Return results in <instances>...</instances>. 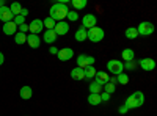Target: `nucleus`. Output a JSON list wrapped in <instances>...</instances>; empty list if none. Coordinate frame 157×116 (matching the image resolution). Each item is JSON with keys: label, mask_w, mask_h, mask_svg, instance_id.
<instances>
[{"label": "nucleus", "mask_w": 157, "mask_h": 116, "mask_svg": "<svg viewBox=\"0 0 157 116\" xmlns=\"http://www.w3.org/2000/svg\"><path fill=\"white\" fill-rule=\"evenodd\" d=\"M121 57H123V60L127 63V61H134L135 60V52L132 49H124L123 52H121Z\"/></svg>", "instance_id": "17"}, {"label": "nucleus", "mask_w": 157, "mask_h": 116, "mask_svg": "<svg viewBox=\"0 0 157 116\" xmlns=\"http://www.w3.org/2000/svg\"><path fill=\"white\" fill-rule=\"evenodd\" d=\"M83 74H85V79H94V75H96L94 66H86L83 69Z\"/></svg>", "instance_id": "25"}, {"label": "nucleus", "mask_w": 157, "mask_h": 116, "mask_svg": "<svg viewBox=\"0 0 157 116\" xmlns=\"http://www.w3.org/2000/svg\"><path fill=\"white\" fill-rule=\"evenodd\" d=\"M74 38H75V41H78V43H83V41L86 39V30H85L83 27L77 28V32H75Z\"/></svg>", "instance_id": "19"}, {"label": "nucleus", "mask_w": 157, "mask_h": 116, "mask_svg": "<svg viewBox=\"0 0 157 116\" xmlns=\"http://www.w3.org/2000/svg\"><path fill=\"white\" fill-rule=\"evenodd\" d=\"M71 77H72V80H83V79H85L83 69H82V68H74V69L71 71Z\"/></svg>", "instance_id": "18"}, {"label": "nucleus", "mask_w": 157, "mask_h": 116, "mask_svg": "<svg viewBox=\"0 0 157 116\" xmlns=\"http://www.w3.org/2000/svg\"><path fill=\"white\" fill-rule=\"evenodd\" d=\"M93 63H94V57H90V55H85V54L77 57V68L85 69L86 66H93Z\"/></svg>", "instance_id": "6"}, {"label": "nucleus", "mask_w": 157, "mask_h": 116, "mask_svg": "<svg viewBox=\"0 0 157 116\" xmlns=\"http://www.w3.org/2000/svg\"><path fill=\"white\" fill-rule=\"evenodd\" d=\"M86 5H88L86 0H72V8H74L75 11H78V9H83Z\"/></svg>", "instance_id": "24"}, {"label": "nucleus", "mask_w": 157, "mask_h": 116, "mask_svg": "<svg viewBox=\"0 0 157 116\" xmlns=\"http://www.w3.org/2000/svg\"><path fill=\"white\" fill-rule=\"evenodd\" d=\"M105 36V32H104L101 27H93L86 30V39H90L91 43H101Z\"/></svg>", "instance_id": "3"}, {"label": "nucleus", "mask_w": 157, "mask_h": 116, "mask_svg": "<svg viewBox=\"0 0 157 116\" xmlns=\"http://www.w3.org/2000/svg\"><path fill=\"white\" fill-rule=\"evenodd\" d=\"M27 14H29V9H27V8H22V11H21V16H24V17H25Z\"/></svg>", "instance_id": "38"}, {"label": "nucleus", "mask_w": 157, "mask_h": 116, "mask_svg": "<svg viewBox=\"0 0 157 116\" xmlns=\"http://www.w3.org/2000/svg\"><path fill=\"white\" fill-rule=\"evenodd\" d=\"M54 32L57 33V36H63V35H66V33L69 32V25H68V22H64V21L57 22V24H55Z\"/></svg>", "instance_id": "13"}, {"label": "nucleus", "mask_w": 157, "mask_h": 116, "mask_svg": "<svg viewBox=\"0 0 157 116\" xmlns=\"http://www.w3.org/2000/svg\"><path fill=\"white\" fill-rule=\"evenodd\" d=\"M49 52H50L52 55H57V54H58V49H57L55 46H52V47L49 49Z\"/></svg>", "instance_id": "37"}, {"label": "nucleus", "mask_w": 157, "mask_h": 116, "mask_svg": "<svg viewBox=\"0 0 157 116\" xmlns=\"http://www.w3.org/2000/svg\"><path fill=\"white\" fill-rule=\"evenodd\" d=\"M110 80V75L107 72H104V71H96V75H94V82L99 83L101 86H104L105 83H109Z\"/></svg>", "instance_id": "12"}, {"label": "nucleus", "mask_w": 157, "mask_h": 116, "mask_svg": "<svg viewBox=\"0 0 157 116\" xmlns=\"http://www.w3.org/2000/svg\"><path fill=\"white\" fill-rule=\"evenodd\" d=\"M115 89H116V86L112 85V83H105V85H104V91L109 93V94H113V93H115Z\"/></svg>", "instance_id": "31"}, {"label": "nucleus", "mask_w": 157, "mask_h": 116, "mask_svg": "<svg viewBox=\"0 0 157 116\" xmlns=\"http://www.w3.org/2000/svg\"><path fill=\"white\" fill-rule=\"evenodd\" d=\"M60 61H69L74 57V50L71 47H64V49H58V54H57Z\"/></svg>", "instance_id": "8"}, {"label": "nucleus", "mask_w": 157, "mask_h": 116, "mask_svg": "<svg viewBox=\"0 0 157 116\" xmlns=\"http://www.w3.org/2000/svg\"><path fill=\"white\" fill-rule=\"evenodd\" d=\"M137 32H138V36L140 35L141 36H149V35L154 33V24L152 22H148V21L141 22L138 27H137Z\"/></svg>", "instance_id": "4"}, {"label": "nucleus", "mask_w": 157, "mask_h": 116, "mask_svg": "<svg viewBox=\"0 0 157 116\" xmlns=\"http://www.w3.org/2000/svg\"><path fill=\"white\" fill-rule=\"evenodd\" d=\"M17 28H19V32H21V33H25V32L29 30V25H27V24H22V25H19Z\"/></svg>", "instance_id": "35"}, {"label": "nucleus", "mask_w": 157, "mask_h": 116, "mask_svg": "<svg viewBox=\"0 0 157 116\" xmlns=\"http://www.w3.org/2000/svg\"><path fill=\"white\" fill-rule=\"evenodd\" d=\"M13 22H14L16 25H17V27H19V25H22V24H25V17L24 16H14V19H13Z\"/></svg>", "instance_id": "33"}, {"label": "nucleus", "mask_w": 157, "mask_h": 116, "mask_svg": "<svg viewBox=\"0 0 157 116\" xmlns=\"http://www.w3.org/2000/svg\"><path fill=\"white\" fill-rule=\"evenodd\" d=\"M13 19H14V16H13V13L10 11V6H2L0 8V21H2L3 24L11 22Z\"/></svg>", "instance_id": "11"}, {"label": "nucleus", "mask_w": 157, "mask_h": 116, "mask_svg": "<svg viewBox=\"0 0 157 116\" xmlns=\"http://www.w3.org/2000/svg\"><path fill=\"white\" fill-rule=\"evenodd\" d=\"M29 30H30V33H33V35H39V33L44 30L43 21H41V19H33V21L30 22V25H29Z\"/></svg>", "instance_id": "9"}, {"label": "nucleus", "mask_w": 157, "mask_h": 116, "mask_svg": "<svg viewBox=\"0 0 157 116\" xmlns=\"http://www.w3.org/2000/svg\"><path fill=\"white\" fill-rule=\"evenodd\" d=\"M126 38L127 39H135V38H138V32L135 27H129L126 28Z\"/></svg>", "instance_id": "23"}, {"label": "nucleus", "mask_w": 157, "mask_h": 116, "mask_svg": "<svg viewBox=\"0 0 157 116\" xmlns=\"http://www.w3.org/2000/svg\"><path fill=\"white\" fill-rule=\"evenodd\" d=\"M143 104H145V94H143L141 91H135L132 93L124 102V105L130 110V108H140Z\"/></svg>", "instance_id": "2"}, {"label": "nucleus", "mask_w": 157, "mask_h": 116, "mask_svg": "<svg viewBox=\"0 0 157 116\" xmlns=\"http://www.w3.org/2000/svg\"><path fill=\"white\" fill-rule=\"evenodd\" d=\"M99 96H101V100H102V102H107V100L110 99V94H109V93H105V91L101 93Z\"/></svg>", "instance_id": "34"}, {"label": "nucleus", "mask_w": 157, "mask_h": 116, "mask_svg": "<svg viewBox=\"0 0 157 116\" xmlns=\"http://www.w3.org/2000/svg\"><path fill=\"white\" fill-rule=\"evenodd\" d=\"M10 11L13 13V16H19V14H21V11H22L21 3H17V2L11 3V5H10Z\"/></svg>", "instance_id": "26"}, {"label": "nucleus", "mask_w": 157, "mask_h": 116, "mask_svg": "<svg viewBox=\"0 0 157 116\" xmlns=\"http://www.w3.org/2000/svg\"><path fill=\"white\" fill-rule=\"evenodd\" d=\"M138 64L143 71H154L155 69V61L152 58H141L138 61Z\"/></svg>", "instance_id": "10"}, {"label": "nucleus", "mask_w": 157, "mask_h": 116, "mask_svg": "<svg viewBox=\"0 0 157 116\" xmlns=\"http://www.w3.org/2000/svg\"><path fill=\"white\" fill-rule=\"evenodd\" d=\"M116 82H118V83H121V85H127V83H129V75L124 74V72L118 74V75H116Z\"/></svg>", "instance_id": "29"}, {"label": "nucleus", "mask_w": 157, "mask_h": 116, "mask_svg": "<svg viewBox=\"0 0 157 116\" xmlns=\"http://www.w3.org/2000/svg\"><path fill=\"white\" fill-rule=\"evenodd\" d=\"M66 17H68L71 22H75V21L78 19V13H77L75 9H69V11H68V14H66Z\"/></svg>", "instance_id": "30"}, {"label": "nucleus", "mask_w": 157, "mask_h": 116, "mask_svg": "<svg viewBox=\"0 0 157 116\" xmlns=\"http://www.w3.org/2000/svg\"><path fill=\"white\" fill-rule=\"evenodd\" d=\"M55 24H57V22H55L54 19H50V17H46V19L43 21V25H44L46 30H54V28H55Z\"/></svg>", "instance_id": "27"}, {"label": "nucleus", "mask_w": 157, "mask_h": 116, "mask_svg": "<svg viewBox=\"0 0 157 116\" xmlns=\"http://www.w3.org/2000/svg\"><path fill=\"white\" fill-rule=\"evenodd\" d=\"M88 104H90V105H101V104H102L101 96H99V94H90V96H88Z\"/></svg>", "instance_id": "22"}, {"label": "nucleus", "mask_w": 157, "mask_h": 116, "mask_svg": "<svg viewBox=\"0 0 157 116\" xmlns=\"http://www.w3.org/2000/svg\"><path fill=\"white\" fill-rule=\"evenodd\" d=\"M27 43H29V46H30L32 49H38L39 46H41V38H39V35L30 33V35L27 36Z\"/></svg>", "instance_id": "15"}, {"label": "nucleus", "mask_w": 157, "mask_h": 116, "mask_svg": "<svg viewBox=\"0 0 157 116\" xmlns=\"http://www.w3.org/2000/svg\"><path fill=\"white\" fill-rule=\"evenodd\" d=\"M3 61H5V57H3V54H2V52H0V66L3 64Z\"/></svg>", "instance_id": "39"}, {"label": "nucleus", "mask_w": 157, "mask_h": 116, "mask_svg": "<svg viewBox=\"0 0 157 116\" xmlns=\"http://www.w3.org/2000/svg\"><path fill=\"white\" fill-rule=\"evenodd\" d=\"M43 39H44V43H47V44H54V43L57 41V33H55L54 30H46Z\"/></svg>", "instance_id": "16"}, {"label": "nucleus", "mask_w": 157, "mask_h": 116, "mask_svg": "<svg viewBox=\"0 0 157 116\" xmlns=\"http://www.w3.org/2000/svg\"><path fill=\"white\" fill-rule=\"evenodd\" d=\"M96 24H98V19H96L94 14H85L82 17V27L85 30H90V28L96 27Z\"/></svg>", "instance_id": "7"}, {"label": "nucleus", "mask_w": 157, "mask_h": 116, "mask_svg": "<svg viewBox=\"0 0 157 116\" xmlns=\"http://www.w3.org/2000/svg\"><path fill=\"white\" fill-rule=\"evenodd\" d=\"M101 93H102V86L93 80L90 83V94H101Z\"/></svg>", "instance_id": "21"}, {"label": "nucleus", "mask_w": 157, "mask_h": 116, "mask_svg": "<svg viewBox=\"0 0 157 116\" xmlns=\"http://www.w3.org/2000/svg\"><path fill=\"white\" fill-rule=\"evenodd\" d=\"M107 69H109V72L113 74V75L121 74V72L124 71L123 61H120V60H110V61L107 63Z\"/></svg>", "instance_id": "5"}, {"label": "nucleus", "mask_w": 157, "mask_h": 116, "mask_svg": "<svg viewBox=\"0 0 157 116\" xmlns=\"http://www.w3.org/2000/svg\"><path fill=\"white\" fill-rule=\"evenodd\" d=\"M118 111H120V113H121V114H126V113H127V111H129V108H127V107H126V105H121V107H120V108H118Z\"/></svg>", "instance_id": "36"}, {"label": "nucleus", "mask_w": 157, "mask_h": 116, "mask_svg": "<svg viewBox=\"0 0 157 116\" xmlns=\"http://www.w3.org/2000/svg\"><path fill=\"white\" fill-rule=\"evenodd\" d=\"M2 6H5V2H3V0H0V8H2Z\"/></svg>", "instance_id": "40"}, {"label": "nucleus", "mask_w": 157, "mask_h": 116, "mask_svg": "<svg viewBox=\"0 0 157 116\" xmlns=\"http://www.w3.org/2000/svg\"><path fill=\"white\" fill-rule=\"evenodd\" d=\"M14 43L19 44V46L24 44V43H27V35H25V33H21V32L16 33V35H14Z\"/></svg>", "instance_id": "28"}, {"label": "nucleus", "mask_w": 157, "mask_h": 116, "mask_svg": "<svg viewBox=\"0 0 157 116\" xmlns=\"http://www.w3.org/2000/svg\"><path fill=\"white\" fill-rule=\"evenodd\" d=\"M19 96L22 97V99H30L32 96H33V91H32V88L30 86H22L21 88V91H19Z\"/></svg>", "instance_id": "20"}, {"label": "nucleus", "mask_w": 157, "mask_h": 116, "mask_svg": "<svg viewBox=\"0 0 157 116\" xmlns=\"http://www.w3.org/2000/svg\"><path fill=\"white\" fill-rule=\"evenodd\" d=\"M68 11H69V6H68L66 3H61V2H60V3H55V5L50 6L49 17L54 19L55 22H61L64 17H66Z\"/></svg>", "instance_id": "1"}, {"label": "nucleus", "mask_w": 157, "mask_h": 116, "mask_svg": "<svg viewBox=\"0 0 157 116\" xmlns=\"http://www.w3.org/2000/svg\"><path fill=\"white\" fill-rule=\"evenodd\" d=\"M123 66H124V69H127V71H134L135 66H137V63H135V60H134V61H127V63H123Z\"/></svg>", "instance_id": "32"}, {"label": "nucleus", "mask_w": 157, "mask_h": 116, "mask_svg": "<svg viewBox=\"0 0 157 116\" xmlns=\"http://www.w3.org/2000/svg\"><path fill=\"white\" fill-rule=\"evenodd\" d=\"M3 33H5L6 36H14V35L17 33V25L13 22V21L3 24Z\"/></svg>", "instance_id": "14"}]
</instances>
